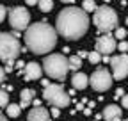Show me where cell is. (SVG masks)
<instances>
[{
	"label": "cell",
	"mask_w": 128,
	"mask_h": 121,
	"mask_svg": "<svg viewBox=\"0 0 128 121\" xmlns=\"http://www.w3.org/2000/svg\"><path fill=\"white\" fill-rule=\"evenodd\" d=\"M34 94H36V91H34V89H23L22 93H20V98H22L20 107H22V109L28 107L30 102H34Z\"/></svg>",
	"instance_id": "obj_15"
},
{
	"label": "cell",
	"mask_w": 128,
	"mask_h": 121,
	"mask_svg": "<svg viewBox=\"0 0 128 121\" xmlns=\"http://www.w3.org/2000/svg\"><path fill=\"white\" fill-rule=\"evenodd\" d=\"M38 6H39V11H43V12H50V11L54 9V0H39Z\"/></svg>",
	"instance_id": "obj_18"
},
{
	"label": "cell",
	"mask_w": 128,
	"mask_h": 121,
	"mask_svg": "<svg viewBox=\"0 0 128 121\" xmlns=\"http://www.w3.org/2000/svg\"><path fill=\"white\" fill-rule=\"evenodd\" d=\"M78 57H80V59H84V57H87V52H86V50H80V52H78Z\"/></svg>",
	"instance_id": "obj_29"
},
{
	"label": "cell",
	"mask_w": 128,
	"mask_h": 121,
	"mask_svg": "<svg viewBox=\"0 0 128 121\" xmlns=\"http://www.w3.org/2000/svg\"><path fill=\"white\" fill-rule=\"evenodd\" d=\"M126 25H128V18H126Z\"/></svg>",
	"instance_id": "obj_35"
},
{
	"label": "cell",
	"mask_w": 128,
	"mask_h": 121,
	"mask_svg": "<svg viewBox=\"0 0 128 121\" xmlns=\"http://www.w3.org/2000/svg\"><path fill=\"white\" fill-rule=\"evenodd\" d=\"M6 14H7V7L0 4V23L4 22V18H6Z\"/></svg>",
	"instance_id": "obj_23"
},
{
	"label": "cell",
	"mask_w": 128,
	"mask_h": 121,
	"mask_svg": "<svg viewBox=\"0 0 128 121\" xmlns=\"http://www.w3.org/2000/svg\"><path fill=\"white\" fill-rule=\"evenodd\" d=\"M50 116H52V118H59V116H60V109H59V107H54L52 112H50Z\"/></svg>",
	"instance_id": "obj_26"
},
{
	"label": "cell",
	"mask_w": 128,
	"mask_h": 121,
	"mask_svg": "<svg viewBox=\"0 0 128 121\" xmlns=\"http://www.w3.org/2000/svg\"><path fill=\"white\" fill-rule=\"evenodd\" d=\"M118 50H119V52H126V50H128V43H126V41H121V43L118 44Z\"/></svg>",
	"instance_id": "obj_24"
},
{
	"label": "cell",
	"mask_w": 128,
	"mask_h": 121,
	"mask_svg": "<svg viewBox=\"0 0 128 121\" xmlns=\"http://www.w3.org/2000/svg\"><path fill=\"white\" fill-rule=\"evenodd\" d=\"M60 2H64V4H71V2H75V0H60Z\"/></svg>",
	"instance_id": "obj_33"
},
{
	"label": "cell",
	"mask_w": 128,
	"mask_h": 121,
	"mask_svg": "<svg viewBox=\"0 0 128 121\" xmlns=\"http://www.w3.org/2000/svg\"><path fill=\"white\" fill-rule=\"evenodd\" d=\"M9 23L16 32H22V30H25L30 25V12L22 6L12 7L9 11Z\"/></svg>",
	"instance_id": "obj_7"
},
{
	"label": "cell",
	"mask_w": 128,
	"mask_h": 121,
	"mask_svg": "<svg viewBox=\"0 0 128 121\" xmlns=\"http://www.w3.org/2000/svg\"><path fill=\"white\" fill-rule=\"evenodd\" d=\"M43 75V68L38 62L25 64V80H39Z\"/></svg>",
	"instance_id": "obj_13"
},
{
	"label": "cell",
	"mask_w": 128,
	"mask_h": 121,
	"mask_svg": "<svg viewBox=\"0 0 128 121\" xmlns=\"http://www.w3.org/2000/svg\"><path fill=\"white\" fill-rule=\"evenodd\" d=\"M27 121H50V112L43 109L41 105H36L27 116Z\"/></svg>",
	"instance_id": "obj_12"
},
{
	"label": "cell",
	"mask_w": 128,
	"mask_h": 121,
	"mask_svg": "<svg viewBox=\"0 0 128 121\" xmlns=\"http://www.w3.org/2000/svg\"><path fill=\"white\" fill-rule=\"evenodd\" d=\"M0 121H7V118H6V116H2V114H0Z\"/></svg>",
	"instance_id": "obj_34"
},
{
	"label": "cell",
	"mask_w": 128,
	"mask_h": 121,
	"mask_svg": "<svg viewBox=\"0 0 128 121\" xmlns=\"http://www.w3.org/2000/svg\"><path fill=\"white\" fill-rule=\"evenodd\" d=\"M121 107H123V109H128V94H123V98H121Z\"/></svg>",
	"instance_id": "obj_25"
},
{
	"label": "cell",
	"mask_w": 128,
	"mask_h": 121,
	"mask_svg": "<svg viewBox=\"0 0 128 121\" xmlns=\"http://www.w3.org/2000/svg\"><path fill=\"white\" fill-rule=\"evenodd\" d=\"M92 23L96 25L98 30H102V32H110V30L118 28V14L108 6H100L94 11Z\"/></svg>",
	"instance_id": "obj_5"
},
{
	"label": "cell",
	"mask_w": 128,
	"mask_h": 121,
	"mask_svg": "<svg viewBox=\"0 0 128 121\" xmlns=\"http://www.w3.org/2000/svg\"><path fill=\"white\" fill-rule=\"evenodd\" d=\"M25 2H27L28 6H36V4L39 2V0H25Z\"/></svg>",
	"instance_id": "obj_30"
},
{
	"label": "cell",
	"mask_w": 128,
	"mask_h": 121,
	"mask_svg": "<svg viewBox=\"0 0 128 121\" xmlns=\"http://www.w3.org/2000/svg\"><path fill=\"white\" fill-rule=\"evenodd\" d=\"M103 119L105 121H121V116H123V109L119 107V105H107V107L103 109Z\"/></svg>",
	"instance_id": "obj_11"
},
{
	"label": "cell",
	"mask_w": 128,
	"mask_h": 121,
	"mask_svg": "<svg viewBox=\"0 0 128 121\" xmlns=\"http://www.w3.org/2000/svg\"><path fill=\"white\" fill-rule=\"evenodd\" d=\"M68 64H70V70L78 71V70H80V66H82V59H80L78 55H71V57L68 59Z\"/></svg>",
	"instance_id": "obj_16"
},
{
	"label": "cell",
	"mask_w": 128,
	"mask_h": 121,
	"mask_svg": "<svg viewBox=\"0 0 128 121\" xmlns=\"http://www.w3.org/2000/svg\"><path fill=\"white\" fill-rule=\"evenodd\" d=\"M71 84H73V89H86L87 84H89V77H87L86 73L76 71L73 75V78H71Z\"/></svg>",
	"instance_id": "obj_14"
},
{
	"label": "cell",
	"mask_w": 128,
	"mask_h": 121,
	"mask_svg": "<svg viewBox=\"0 0 128 121\" xmlns=\"http://www.w3.org/2000/svg\"><path fill=\"white\" fill-rule=\"evenodd\" d=\"M43 70L48 77H52L55 80H64L68 75L70 64H68V59L60 55V54H52V55H46L43 60Z\"/></svg>",
	"instance_id": "obj_3"
},
{
	"label": "cell",
	"mask_w": 128,
	"mask_h": 121,
	"mask_svg": "<svg viewBox=\"0 0 128 121\" xmlns=\"http://www.w3.org/2000/svg\"><path fill=\"white\" fill-rule=\"evenodd\" d=\"M25 44L32 54L44 55L55 48L57 30L52 25H48L46 22L32 23L25 28Z\"/></svg>",
	"instance_id": "obj_2"
},
{
	"label": "cell",
	"mask_w": 128,
	"mask_h": 121,
	"mask_svg": "<svg viewBox=\"0 0 128 121\" xmlns=\"http://www.w3.org/2000/svg\"><path fill=\"white\" fill-rule=\"evenodd\" d=\"M112 80H114V77L108 73V70L105 68H100V70H96L91 77H89V84L94 91H98V93H103V91L110 89L112 86Z\"/></svg>",
	"instance_id": "obj_8"
},
{
	"label": "cell",
	"mask_w": 128,
	"mask_h": 121,
	"mask_svg": "<svg viewBox=\"0 0 128 121\" xmlns=\"http://www.w3.org/2000/svg\"><path fill=\"white\" fill-rule=\"evenodd\" d=\"M41 84H43V87H46V86H50V82H48V80H41Z\"/></svg>",
	"instance_id": "obj_32"
},
{
	"label": "cell",
	"mask_w": 128,
	"mask_h": 121,
	"mask_svg": "<svg viewBox=\"0 0 128 121\" xmlns=\"http://www.w3.org/2000/svg\"><path fill=\"white\" fill-rule=\"evenodd\" d=\"M9 105V94H7V91L4 89H0V109H4Z\"/></svg>",
	"instance_id": "obj_21"
},
{
	"label": "cell",
	"mask_w": 128,
	"mask_h": 121,
	"mask_svg": "<svg viewBox=\"0 0 128 121\" xmlns=\"http://www.w3.org/2000/svg\"><path fill=\"white\" fill-rule=\"evenodd\" d=\"M124 36H126V30H124V28H116L114 38H118V39H124Z\"/></svg>",
	"instance_id": "obj_22"
},
{
	"label": "cell",
	"mask_w": 128,
	"mask_h": 121,
	"mask_svg": "<svg viewBox=\"0 0 128 121\" xmlns=\"http://www.w3.org/2000/svg\"><path fill=\"white\" fill-rule=\"evenodd\" d=\"M124 121H128V119H124Z\"/></svg>",
	"instance_id": "obj_36"
},
{
	"label": "cell",
	"mask_w": 128,
	"mask_h": 121,
	"mask_svg": "<svg viewBox=\"0 0 128 121\" xmlns=\"http://www.w3.org/2000/svg\"><path fill=\"white\" fill-rule=\"evenodd\" d=\"M6 71H12V60H7V66H6Z\"/></svg>",
	"instance_id": "obj_28"
},
{
	"label": "cell",
	"mask_w": 128,
	"mask_h": 121,
	"mask_svg": "<svg viewBox=\"0 0 128 121\" xmlns=\"http://www.w3.org/2000/svg\"><path fill=\"white\" fill-rule=\"evenodd\" d=\"M82 9L86 12H94L96 11V2H94V0H84V2H82Z\"/></svg>",
	"instance_id": "obj_20"
},
{
	"label": "cell",
	"mask_w": 128,
	"mask_h": 121,
	"mask_svg": "<svg viewBox=\"0 0 128 121\" xmlns=\"http://www.w3.org/2000/svg\"><path fill=\"white\" fill-rule=\"evenodd\" d=\"M89 28V16L82 7H66L57 14L55 30L57 34L70 41L80 39Z\"/></svg>",
	"instance_id": "obj_1"
},
{
	"label": "cell",
	"mask_w": 128,
	"mask_h": 121,
	"mask_svg": "<svg viewBox=\"0 0 128 121\" xmlns=\"http://www.w3.org/2000/svg\"><path fill=\"white\" fill-rule=\"evenodd\" d=\"M116 96H123V89H118L116 91Z\"/></svg>",
	"instance_id": "obj_31"
},
{
	"label": "cell",
	"mask_w": 128,
	"mask_h": 121,
	"mask_svg": "<svg viewBox=\"0 0 128 121\" xmlns=\"http://www.w3.org/2000/svg\"><path fill=\"white\" fill-rule=\"evenodd\" d=\"M87 59H89V62H91V64H98L100 60H102V54H100L98 50L89 52V54H87Z\"/></svg>",
	"instance_id": "obj_19"
},
{
	"label": "cell",
	"mask_w": 128,
	"mask_h": 121,
	"mask_svg": "<svg viewBox=\"0 0 128 121\" xmlns=\"http://www.w3.org/2000/svg\"><path fill=\"white\" fill-rule=\"evenodd\" d=\"M116 38L110 34H103L96 39V50H98L102 55H110L112 52L116 50Z\"/></svg>",
	"instance_id": "obj_10"
},
{
	"label": "cell",
	"mask_w": 128,
	"mask_h": 121,
	"mask_svg": "<svg viewBox=\"0 0 128 121\" xmlns=\"http://www.w3.org/2000/svg\"><path fill=\"white\" fill-rule=\"evenodd\" d=\"M18 32L9 34V32H0V60H14L22 54V44L18 41Z\"/></svg>",
	"instance_id": "obj_4"
},
{
	"label": "cell",
	"mask_w": 128,
	"mask_h": 121,
	"mask_svg": "<svg viewBox=\"0 0 128 121\" xmlns=\"http://www.w3.org/2000/svg\"><path fill=\"white\" fill-rule=\"evenodd\" d=\"M20 114H22V107H20V105H16V103L7 105V116L9 118H18Z\"/></svg>",
	"instance_id": "obj_17"
},
{
	"label": "cell",
	"mask_w": 128,
	"mask_h": 121,
	"mask_svg": "<svg viewBox=\"0 0 128 121\" xmlns=\"http://www.w3.org/2000/svg\"><path fill=\"white\" fill-rule=\"evenodd\" d=\"M6 80V70L2 68V66H0V84H2Z\"/></svg>",
	"instance_id": "obj_27"
},
{
	"label": "cell",
	"mask_w": 128,
	"mask_h": 121,
	"mask_svg": "<svg viewBox=\"0 0 128 121\" xmlns=\"http://www.w3.org/2000/svg\"><path fill=\"white\" fill-rule=\"evenodd\" d=\"M43 98L52 105V107H68L70 105V93H66L64 91L62 86L59 84H50V86H46L44 91H43Z\"/></svg>",
	"instance_id": "obj_6"
},
{
	"label": "cell",
	"mask_w": 128,
	"mask_h": 121,
	"mask_svg": "<svg viewBox=\"0 0 128 121\" xmlns=\"http://www.w3.org/2000/svg\"><path fill=\"white\" fill-rule=\"evenodd\" d=\"M110 66H112V77L116 80H123L128 77V55L121 54L110 59Z\"/></svg>",
	"instance_id": "obj_9"
}]
</instances>
